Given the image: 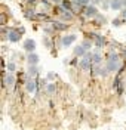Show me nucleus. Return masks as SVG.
Wrapping results in <instances>:
<instances>
[{"instance_id":"nucleus-1","label":"nucleus","mask_w":126,"mask_h":130,"mask_svg":"<svg viewBox=\"0 0 126 130\" xmlns=\"http://www.w3.org/2000/svg\"><path fill=\"white\" fill-rule=\"evenodd\" d=\"M119 67H120V56H119V53H110L107 56L105 68L108 70L110 73H114V71H119Z\"/></svg>"},{"instance_id":"nucleus-2","label":"nucleus","mask_w":126,"mask_h":130,"mask_svg":"<svg viewBox=\"0 0 126 130\" xmlns=\"http://www.w3.org/2000/svg\"><path fill=\"white\" fill-rule=\"evenodd\" d=\"M79 65H80V68L83 70V71H89L91 68L93 67V61H92V53H86L85 56H82V59H80V62H79Z\"/></svg>"},{"instance_id":"nucleus-3","label":"nucleus","mask_w":126,"mask_h":130,"mask_svg":"<svg viewBox=\"0 0 126 130\" xmlns=\"http://www.w3.org/2000/svg\"><path fill=\"white\" fill-rule=\"evenodd\" d=\"M25 89H27V92H30V93L36 92V90H37V80H36L34 77L28 78L27 83H25Z\"/></svg>"},{"instance_id":"nucleus-4","label":"nucleus","mask_w":126,"mask_h":130,"mask_svg":"<svg viewBox=\"0 0 126 130\" xmlns=\"http://www.w3.org/2000/svg\"><path fill=\"white\" fill-rule=\"evenodd\" d=\"M96 15H98V8L95 5H88L85 8V16L92 18V16H96Z\"/></svg>"},{"instance_id":"nucleus-5","label":"nucleus","mask_w":126,"mask_h":130,"mask_svg":"<svg viewBox=\"0 0 126 130\" xmlns=\"http://www.w3.org/2000/svg\"><path fill=\"white\" fill-rule=\"evenodd\" d=\"M76 39H77L76 34H68V36H65V37H62L61 43H62L64 47H68V46H71V43H74L76 41Z\"/></svg>"},{"instance_id":"nucleus-6","label":"nucleus","mask_w":126,"mask_h":130,"mask_svg":"<svg viewBox=\"0 0 126 130\" xmlns=\"http://www.w3.org/2000/svg\"><path fill=\"white\" fill-rule=\"evenodd\" d=\"M8 39L12 43H18V41L21 40V32L18 31V30H10L8 34Z\"/></svg>"},{"instance_id":"nucleus-7","label":"nucleus","mask_w":126,"mask_h":130,"mask_svg":"<svg viewBox=\"0 0 126 130\" xmlns=\"http://www.w3.org/2000/svg\"><path fill=\"white\" fill-rule=\"evenodd\" d=\"M24 50H27L28 53H30V52H34V50H36V41H34L33 39H27V40L24 41Z\"/></svg>"},{"instance_id":"nucleus-8","label":"nucleus","mask_w":126,"mask_h":130,"mask_svg":"<svg viewBox=\"0 0 126 130\" xmlns=\"http://www.w3.org/2000/svg\"><path fill=\"white\" fill-rule=\"evenodd\" d=\"M39 59H40L39 55H37V53H34V52H30V53L27 55V62H28L30 65H37V64H39Z\"/></svg>"},{"instance_id":"nucleus-9","label":"nucleus","mask_w":126,"mask_h":130,"mask_svg":"<svg viewBox=\"0 0 126 130\" xmlns=\"http://www.w3.org/2000/svg\"><path fill=\"white\" fill-rule=\"evenodd\" d=\"M92 37H93V40H95V46H96V47H102V46L105 44V39H104L102 36H100V34H95V32H93Z\"/></svg>"},{"instance_id":"nucleus-10","label":"nucleus","mask_w":126,"mask_h":130,"mask_svg":"<svg viewBox=\"0 0 126 130\" xmlns=\"http://www.w3.org/2000/svg\"><path fill=\"white\" fill-rule=\"evenodd\" d=\"M123 8H125L123 6V0H111L110 9H113V10H122Z\"/></svg>"},{"instance_id":"nucleus-11","label":"nucleus","mask_w":126,"mask_h":130,"mask_svg":"<svg viewBox=\"0 0 126 130\" xmlns=\"http://www.w3.org/2000/svg\"><path fill=\"white\" fill-rule=\"evenodd\" d=\"M86 53H88V50H86L82 44H80V46H76V47H74V55H76V56L82 58V56H85Z\"/></svg>"},{"instance_id":"nucleus-12","label":"nucleus","mask_w":126,"mask_h":130,"mask_svg":"<svg viewBox=\"0 0 126 130\" xmlns=\"http://www.w3.org/2000/svg\"><path fill=\"white\" fill-rule=\"evenodd\" d=\"M5 84H6V86H13V84H15V75H13V73L6 74V77H5Z\"/></svg>"},{"instance_id":"nucleus-13","label":"nucleus","mask_w":126,"mask_h":130,"mask_svg":"<svg viewBox=\"0 0 126 130\" xmlns=\"http://www.w3.org/2000/svg\"><path fill=\"white\" fill-rule=\"evenodd\" d=\"M59 8H62L61 10H71V9H73L71 0H62V2H61V6H59Z\"/></svg>"},{"instance_id":"nucleus-14","label":"nucleus","mask_w":126,"mask_h":130,"mask_svg":"<svg viewBox=\"0 0 126 130\" xmlns=\"http://www.w3.org/2000/svg\"><path fill=\"white\" fill-rule=\"evenodd\" d=\"M92 61H93V65H100L101 64L102 56H101L100 52H95V53H92Z\"/></svg>"},{"instance_id":"nucleus-15","label":"nucleus","mask_w":126,"mask_h":130,"mask_svg":"<svg viewBox=\"0 0 126 130\" xmlns=\"http://www.w3.org/2000/svg\"><path fill=\"white\" fill-rule=\"evenodd\" d=\"M37 74H39L37 65H30V68H28V75H30V77H36Z\"/></svg>"},{"instance_id":"nucleus-16","label":"nucleus","mask_w":126,"mask_h":130,"mask_svg":"<svg viewBox=\"0 0 126 130\" xmlns=\"http://www.w3.org/2000/svg\"><path fill=\"white\" fill-rule=\"evenodd\" d=\"M55 90H57V86H55L53 83H48V84H46V92H48L49 95H53Z\"/></svg>"},{"instance_id":"nucleus-17","label":"nucleus","mask_w":126,"mask_h":130,"mask_svg":"<svg viewBox=\"0 0 126 130\" xmlns=\"http://www.w3.org/2000/svg\"><path fill=\"white\" fill-rule=\"evenodd\" d=\"M61 18L64 19V21H70L71 18H73V13H71V10H62V15H61Z\"/></svg>"},{"instance_id":"nucleus-18","label":"nucleus","mask_w":126,"mask_h":130,"mask_svg":"<svg viewBox=\"0 0 126 130\" xmlns=\"http://www.w3.org/2000/svg\"><path fill=\"white\" fill-rule=\"evenodd\" d=\"M71 2H74L77 6H83V8H86V6L89 5V2H91V0H71Z\"/></svg>"},{"instance_id":"nucleus-19","label":"nucleus","mask_w":126,"mask_h":130,"mask_svg":"<svg viewBox=\"0 0 126 130\" xmlns=\"http://www.w3.org/2000/svg\"><path fill=\"white\" fill-rule=\"evenodd\" d=\"M53 28L55 30H65L67 24H64V22H53Z\"/></svg>"},{"instance_id":"nucleus-20","label":"nucleus","mask_w":126,"mask_h":130,"mask_svg":"<svg viewBox=\"0 0 126 130\" xmlns=\"http://www.w3.org/2000/svg\"><path fill=\"white\" fill-rule=\"evenodd\" d=\"M24 15L28 18V19H33V16H36V12H34L33 9H27L24 12Z\"/></svg>"},{"instance_id":"nucleus-21","label":"nucleus","mask_w":126,"mask_h":130,"mask_svg":"<svg viewBox=\"0 0 126 130\" xmlns=\"http://www.w3.org/2000/svg\"><path fill=\"white\" fill-rule=\"evenodd\" d=\"M123 21H125L123 18H114V19H113V25H114V27H120V25L123 24Z\"/></svg>"},{"instance_id":"nucleus-22","label":"nucleus","mask_w":126,"mask_h":130,"mask_svg":"<svg viewBox=\"0 0 126 130\" xmlns=\"http://www.w3.org/2000/svg\"><path fill=\"white\" fill-rule=\"evenodd\" d=\"M15 70H17V65L13 64V62H9V64H8V71H9V73H13Z\"/></svg>"},{"instance_id":"nucleus-23","label":"nucleus","mask_w":126,"mask_h":130,"mask_svg":"<svg viewBox=\"0 0 126 130\" xmlns=\"http://www.w3.org/2000/svg\"><path fill=\"white\" fill-rule=\"evenodd\" d=\"M82 46H83V47L86 49V50H89V49L92 47V43H91L89 40H85L83 43H82Z\"/></svg>"},{"instance_id":"nucleus-24","label":"nucleus","mask_w":126,"mask_h":130,"mask_svg":"<svg viewBox=\"0 0 126 130\" xmlns=\"http://www.w3.org/2000/svg\"><path fill=\"white\" fill-rule=\"evenodd\" d=\"M96 18H98V24H104V22H105V16L96 15Z\"/></svg>"},{"instance_id":"nucleus-25","label":"nucleus","mask_w":126,"mask_h":130,"mask_svg":"<svg viewBox=\"0 0 126 130\" xmlns=\"http://www.w3.org/2000/svg\"><path fill=\"white\" fill-rule=\"evenodd\" d=\"M53 78H55V74L53 73H49L48 75H46V80H49V81H52Z\"/></svg>"},{"instance_id":"nucleus-26","label":"nucleus","mask_w":126,"mask_h":130,"mask_svg":"<svg viewBox=\"0 0 126 130\" xmlns=\"http://www.w3.org/2000/svg\"><path fill=\"white\" fill-rule=\"evenodd\" d=\"M120 18H123V19H126V8H123L122 10H120Z\"/></svg>"},{"instance_id":"nucleus-27","label":"nucleus","mask_w":126,"mask_h":130,"mask_svg":"<svg viewBox=\"0 0 126 130\" xmlns=\"http://www.w3.org/2000/svg\"><path fill=\"white\" fill-rule=\"evenodd\" d=\"M45 32H48V34H50V32H52V28H45Z\"/></svg>"},{"instance_id":"nucleus-28","label":"nucleus","mask_w":126,"mask_h":130,"mask_svg":"<svg viewBox=\"0 0 126 130\" xmlns=\"http://www.w3.org/2000/svg\"><path fill=\"white\" fill-rule=\"evenodd\" d=\"M123 6L126 8V0H123Z\"/></svg>"}]
</instances>
